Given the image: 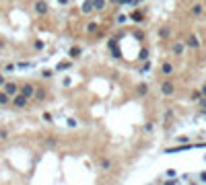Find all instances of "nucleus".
Instances as JSON below:
<instances>
[{
	"label": "nucleus",
	"instance_id": "obj_26",
	"mask_svg": "<svg viewBox=\"0 0 206 185\" xmlns=\"http://www.w3.org/2000/svg\"><path fill=\"white\" fill-rule=\"evenodd\" d=\"M15 70H17V64H13V62H8L4 66V72H15Z\"/></svg>",
	"mask_w": 206,
	"mask_h": 185
},
{
	"label": "nucleus",
	"instance_id": "obj_10",
	"mask_svg": "<svg viewBox=\"0 0 206 185\" xmlns=\"http://www.w3.org/2000/svg\"><path fill=\"white\" fill-rule=\"evenodd\" d=\"M148 95V82H138L136 84V97H147Z\"/></svg>",
	"mask_w": 206,
	"mask_h": 185
},
{
	"label": "nucleus",
	"instance_id": "obj_19",
	"mask_svg": "<svg viewBox=\"0 0 206 185\" xmlns=\"http://www.w3.org/2000/svg\"><path fill=\"white\" fill-rule=\"evenodd\" d=\"M107 4V0H93V6H95V12H101Z\"/></svg>",
	"mask_w": 206,
	"mask_h": 185
},
{
	"label": "nucleus",
	"instance_id": "obj_21",
	"mask_svg": "<svg viewBox=\"0 0 206 185\" xmlns=\"http://www.w3.org/2000/svg\"><path fill=\"white\" fill-rule=\"evenodd\" d=\"M17 68H19V70H27V68H33V62H27V60H23V62H17Z\"/></svg>",
	"mask_w": 206,
	"mask_h": 185
},
{
	"label": "nucleus",
	"instance_id": "obj_30",
	"mask_svg": "<svg viewBox=\"0 0 206 185\" xmlns=\"http://www.w3.org/2000/svg\"><path fill=\"white\" fill-rule=\"evenodd\" d=\"M62 84H64V87H70V84H72V78H70V76H64L62 78Z\"/></svg>",
	"mask_w": 206,
	"mask_h": 185
},
{
	"label": "nucleus",
	"instance_id": "obj_13",
	"mask_svg": "<svg viewBox=\"0 0 206 185\" xmlns=\"http://www.w3.org/2000/svg\"><path fill=\"white\" fill-rule=\"evenodd\" d=\"M173 70H175V66H173L171 62H163V64H161V74H165V76L173 74Z\"/></svg>",
	"mask_w": 206,
	"mask_h": 185
},
{
	"label": "nucleus",
	"instance_id": "obj_40",
	"mask_svg": "<svg viewBox=\"0 0 206 185\" xmlns=\"http://www.w3.org/2000/svg\"><path fill=\"white\" fill-rule=\"evenodd\" d=\"M58 2H60V4H68L70 0H58Z\"/></svg>",
	"mask_w": 206,
	"mask_h": 185
},
{
	"label": "nucleus",
	"instance_id": "obj_20",
	"mask_svg": "<svg viewBox=\"0 0 206 185\" xmlns=\"http://www.w3.org/2000/svg\"><path fill=\"white\" fill-rule=\"evenodd\" d=\"M8 103H10V97L4 91H0V107H4V105H8Z\"/></svg>",
	"mask_w": 206,
	"mask_h": 185
},
{
	"label": "nucleus",
	"instance_id": "obj_1",
	"mask_svg": "<svg viewBox=\"0 0 206 185\" xmlns=\"http://www.w3.org/2000/svg\"><path fill=\"white\" fill-rule=\"evenodd\" d=\"M2 91H4L6 95H8V97L13 99V97H17V95L21 92V84H17V82H13V80H8V82H6L4 87H2Z\"/></svg>",
	"mask_w": 206,
	"mask_h": 185
},
{
	"label": "nucleus",
	"instance_id": "obj_29",
	"mask_svg": "<svg viewBox=\"0 0 206 185\" xmlns=\"http://www.w3.org/2000/svg\"><path fill=\"white\" fill-rule=\"evenodd\" d=\"M152 128H155V123H152V122H147V123H144V132H147V134H151Z\"/></svg>",
	"mask_w": 206,
	"mask_h": 185
},
{
	"label": "nucleus",
	"instance_id": "obj_33",
	"mask_svg": "<svg viewBox=\"0 0 206 185\" xmlns=\"http://www.w3.org/2000/svg\"><path fill=\"white\" fill-rule=\"evenodd\" d=\"M200 109H202V113H206V97L200 99Z\"/></svg>",
	"mask_w": 206,
	"mask_h": 185
},
{
	"label": "nucleus",
	"instance_id": "obj_12",
	"mask_svg": "<svg viewBox=\"0 0 206 185\" xmlns=\"http://www.w3.org/2000/svg\"><path fill=\"white\" fill-rule=\"evenodd\" d=\"M68 56H70V60H79L80 56H83V48H79V45H72V48L68 49Z\"/></svg>",
	"mask_w": 206,
	"mask_h": 185
},
{
	"label": "nucleus",
	"instance_id": "obj_31",
	"mask_svg": "<svg viewBox=\"0 0 206 185\" xmlns=\"http://www.w3.org/2000/svg\"><path fill=\"white\" fill-rule=\"evenodd\" d=\"M192 99H194V101H200V99H202V92L200 91H194V92H192Z\"/></svg>",
	"mask_w": 206,
	"mask_h": 185
},
{
	"label": "nucleus",
	"instance_id": "obj_4",
	"mask_svg": "<svg viewBox=\"0 0 206 185\" xmlns=\"http://www.w3.org/2000/svg\"><path fill=\"white\" fill-rule=\"evenodd\" d=\"M33 8H35V15L44 17V15H48V10H49V4L45 2V0H35Z\"/></svg>",
	"mask_w": 206,
	"mask_h": 185
},
{
	"label": "nucleus",
	"instance_id": "obj_23",
	"mask_svg": "<svg viewBox=\"0 0 206 185\" xmlns=\"http://www.w3.org/2000/svg\"><path fill=\"white\" fill-rule=\"evenodd\" d=\"M41 119H44L45 123H52V122H54V115H52L49 111H44V113H41Z\"/></svg>",
	"mask_w": 206,
	"mask_h": 185
},
{
	"label": "nucleus",
	"instance_id": "obj_32",
	"mask_svg": "<svg viewBox=\"0 0 206 185\" xmlns=\"http://www.w3.org/2000/svg\"><path fill=\"white\" fill-rule=\"evenodd\" d=\"M6 138H8V132L4 128H0V140H6Z\"/></svg>",
	"mask_w": 206,
	"mask_h": 185
},
{
	"label": "nucleus",
	"instance_id": "obj_18",
	"mask_svg": "<svg viewBox=\"0 0 206 185\" xmlns=\"http://www.w3.org/2000/svg\"><path fill=\"white\" fill-rule=\"evenodd\" d=\"M157 35L161 39H169V37H171V29H169V27H161V29L157 31Z\"/></svg>",
	"mask_w": 206,
	"mask_h": 185
},
{
	"label": "nucleus",
	"instance_id": "obj_7",
	"mask_svg": "<svg viewBox=\"0 0 206 185\" xmlns=\"http://www.w3.org/2000/svg\"><path fill=\"white\" fill-rule=\"evenodd\" d=\"M186 48L198 49V48H200V39H198V37H196L194 33H192V35H188V39H186Z\"/></svg>",
	"mask_w": 206,
	"mask_h": 185
},
{
	"label": "nucleus",
	"instance_id": "obj_42",
	"mask_svg": "<svg viewBox=\"0 0 206 185\" xmlns=\"http://www.w3.org/2000/svg\"><path fill=\"white\" fill-rule=\"evenodd\" d=\"M109 2H111V4H120V0H109Z\"/></svg>",
	"mask_w": 206,
	"mask_h": 185
},
{
	"label": "nucleus",
	"instance_id": "obj_22",
	"mask_svg": "<svg viewBox=\"0 0 206 185\" xmlns=\"http://www.w3.org/2000/svg\"><path fill=\"white\" fill-rule=\"evenodd\" d=\"M85 29H87V33H97V31H99V25L97 23H87Z\"/></svg>",
	"mask_w": 206,
	"mask_h": 185
},
{
	"label": "nucleus",
	"instance_id": "obj_35",
	"mask_svg": "<svg viewBox=\"0 0 206 185\" xmlns=\"http://www.w3.org/2000/svg\"><path fill=\"white\" fill-rule=\"evenodd\" d=\"M167 177H177V173L173 169H169V171H167Z\"/></svg>",
	"mask_w": 206,
	"mask_h": 185
},
{
	"label": "nucleus",
	"instance_id": "obj_8",
	"mask_svg": "<svg viewBox=\"0 0 206 185\" xmlns=\"http://www.w3.org/2000/svg\"><path fill=\"white\" fill-rule=\"evenodd\" d=\"M111 167H113V161H111V158H107V156L99 158V169H101V171H111Z\"/></svg>",
	"mask_w": 206,
	"mask_h": 185
},
{
	"label": "nucleus",
	"instance_id": "obj_28",
	"mask_svg": "<svg viewBox=\"0 0 206 185\" xmlns=\"http://www.w3.org/2000/svg\"><path fill=\"white\" fill-rule=\"evenodd\" d=\"M41 76H44V78H52V76H54V70H41Z\"/></svg>",
	"mask_w": 206,
	"mask_h": 185
},
{
	"label": "nucleus",
	"instance_id": "obj_36",
	"mask_svg": "<svg viewBox=\"0 0 206 185\" xmlns=\"http://www.w3.org/2000/svg\"><path fill=\"white\" fill-rule=\"evenodd\" d=\"M68 126H70V128H76L79 123H76V119H68Z\"/></svg>",
	"mask_w": 206,
	"mask_h": 185
},
{
	"label": "nucleus",
	"instance_id": "obj_38",
	"mask_svg": "<svg viewBox=\"0 0 206 185\" xmlns=\"http://www.w3.org/2000/svg\"><path fill=\"white\" fill-rule=\"evenodd\" d=\"M120 4H132V0H120Z\"/></svg>",
	"mask_w": 206,
	"mask_h": 185
},
{
	"label": "nucleus",
	"instance_id": "obj_39",
	"mask_svg": "<svg viewBox=\"0 0 206 185\" xmlns=\"http://www.w3.org/2000/svg\"><path fill=\"white\" fill-rule=\"evenodd\" d=\"M200 92H202V97H206V84L202 87V91H200Z\"/></svg>",
	"mask_w": 206,
	"mask_h": 185
},
{
	"label": "nucleus",
	"instance_id": "obj_41",
	"mask_svg": "<svg viewBox=\"0 0 206 185\" xmlns=\"http://www.w3.org/2000/svg\"><path fill=\"white\" fill-rule=\"evenodd\" d=\"M4 45H6V43L2 41V39H0V49H4Z\"/></svg>",
	"mask_w": 206,
	"mask_h": 185
},
{
	"label": "nucleus",
	"instance_id": "obj_25",
	"mask_svg": "<svg viewBox=\"0 0 206 185\" xmlns=\"http://www.w3.org/2000/svg\"><path fill=\"white\" fill-rule=\"evenodd\" d=\"M148 70H151V62H148V60H147V62H144L142 66H140V74H147Z\"/></svg>",
	"mask_w": 206,
	"mask_h": 185
},
{
	"label": "nucleus",
	"instance_id": "obj_27",
	"mask_svg": "<svg viewBox=\"0 0 206 185\" xmlns=\"http://www.w3.org/2000/svg\"><path fill=\"white\" fill-rule=\"evenodd\" d=\"M116 21H118L120 25H122V23H126V21H128V15H124V12H120V15L116 17Z\"/></svg>",
	"mask_w": 206,
	"mask_h": 185
},
{
	"label": "nucleus",
	"instance_id": "obj_5",
	"mask_svg": "<svg viewBox=\"0 0 206 185\" xmlns=\"http://www.w3.org/2000/svg\"><path fill=\"white\" fill-rule=\"evenodd\" d=\"M35 84H31V82H25V84H21V95L23 97H27V99H33L35 97Z\"/></svg>",
	"mask_w": 206,
	"mask_h": 185
},
{
	"label": "nucleus",
	"instance_id": "obj_16",
	"mask_svg": "<svg viewBox=\"0 0 206 185\" xmlns=\"http://www.w3.org/2000/svg\"><path fill=\"white\" fill-rule=\"evenodd\" d=\"M45 97H48V92H45V88H41V87H37V88H35V101H44V99Z\"/></svg>",
	"mask_w": 206,
	"mask_h": 185
},
{
	"label": "nucleus",
	"instance_id": "obj_15",
	"mask_svg": "<svg viewBox=\"0 0 206 185\" xmlns=\"http://www.w3.org/2000/svg\"><path fill=\"white\" fill-rule=\"evenodd\" d=\"M190 15H192V17H202V15H204V6H202L200 2H198V4H194V6L190 8Z\"/></svg>",
	"mask_w": 206,
	"mask_h": 185
},
{
	"label": "nucleus",
	"instance_id": "obj_37",
	"mask_svg": "<svg viewBox=\"0 0 206 185\" xmlns=\"http://www.w3.org/2000/svg\"><path fill=\"white\" fill-rule=\"evenodd\" d=\"M163 185H177V179H171V181H165Z\"/></svg>",
	"mask_w": 206,
	"mask_h": 185
},
{
	"label": "nucleus",
	"instance_id": "obj_17",
	"mask_svg": "<svg viewBox=\"0 0 206 185\" xmlns=\"http://www.w3.org/2000/svg\"><path fill=\"white\" fill-rule=\"evenodd\" d=\"M128 17H130L132 21H136V23H142V21H144V12H142V10H134L132 15H128Z\"/></svg>",
	"mask_w": 206,
	"mask_h": 185
},
{
	"label": "nucleus",
	"instance_id": "obj_9",
	"mask_svg": "<svg viewBox=\"0 0 206 185\" xmlns=\"http://www.w3.org/2000/svg\"><path fill=\"white\" fill-rule=\"evenodd\" d=\"M80 12H83V15H91V12H95L93 0H85V2H83V6H80Z\"/></svg>",
	"mask_w": 206,
	"mask_h": 185
},
{
	"label": "nucleus",
	"instance_id": "obj_14",
	"mask_svg": "<svg viewBox=\"0 0 206 185\" xmlns=\"http://www.w3.org/2000/svg\"><path fill=\"white\" fill-rule=\"evenodd\" d=\"M44 146L45 148H49V150H54L56 146H58V138H54V136H48L44 140Z\"/></svg>",
	"mask_w": 206,
	"mask_h": 185
},
{
	"label": "nucleus",
	"instance_id": "obj_2",
	"mask_svg": "<svg viewBox=\"0 0 206 185\" xmlns=\"http://www.w3.org/2000/svg\"><path fill=\"white\" fill-rule=\"evenodd\" d=\"M173 92H175V84L171 80H161V95L163 97H171Z\"/></svg>",
	"mask_w": 206,
	"mask_h": 185
},
{
	"label": "nucleus",
	"instance_id": "obj_3",
	"mask_svg": "<svg viewBox=\"0 0 206 185\" xmlns=\"http://www.w3.org/2000/svg\"><path fill=\"white\" fill-rule=\"evenodd\" d=\"M10 103H13V107H15V109H25L27 105H29V99H27V97H23V95L19 92L17 97H13V99H10Z\"/></svg>",
	"mask_w": 206,
	"mask_h": 185
},
{
	"label": "nucleus",
	"instance_id": "obj_34",
	"mask_svg": "<svg viewBox=\"0 0 206 185\" xmlns=\"http://www.w3.org/2000/svg\"><path fill=\"white\" fill-rule=\"evenodd\" d=\"M6 82H8V80H6V78H4V74L0 72V87H4V84H6Z\"/></svg>",
	"mask_w": 206,
	"mask_h": 185
},
{
	"label": "nucleus",
	"instance_id": "obj_6",
	"mask_svg": "<svg viewBox=\"0 0 206 185\" xmlns=\"http://www.w3.org/2000/svg\"><path fill=\"white\" fill-rule=\"evenodd\" d=\"M70 68H72V60H62V62L56 64L54 72H66V70H70Z\"/></svg>",
	"mask_w": 206,
	"mask_h": 185
},
{
	"label": "nucleus",
	"instance_id": "obj_24",
	"mask_svg": "<svg viewBox=\"0 0 206 185\" xmlns=\"http://www.w3.org/2000/svg\"><path fill=\"white\" fill-rule=\"evenodd\" d=\"M33 48L37 49V52H41V49L45 48V43H44V41H41V39H35V41H33Z\"/></svg>",
	"mask_w": 206,
	"mask_h": 185
},
{
	"label": "nucleus",
	"instance_id": "obj_11",
	"mask_svg": "<svg viewBox=\"0 0 206 185\" xmlns=\"http://www.w3.org/2000/svg\"><path fill=\"white\" fill-rule=\"evenodd\" d=\"M171 52L175 56H182L183 52H186V43H183V41H175V43L171 45Z\"/></svg>",
	"mask_w": 206,
	"mask_h": 185
}]
</instances>
